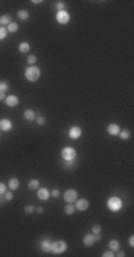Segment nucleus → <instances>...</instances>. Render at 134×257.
<instances>
[{
    "mask_svg": "<svg viewBox=\"0 0 134 257\" xmlns=\"http://www.w3.org/2000/svg\"><path fill=\"white\" fill-rule=\"evenodd\" d=\"M24 76H26L27 81L30 82H36L40 78V69L37 66H28L24 72Z\"/></svg>",
    "mask_w": 134,
    "mask_h": 257,
    "instance_id": "nucleus-1",
    "label": "nucleus"
},
{
    "mask_svg": "<svg viewBox=\"0 0 134 257\" xmlns=\"http://www.w3.org/2000/svg\"><path fill=\"white\" fill-rule=\"evenodd\" d=\"M107 208L112 211V212H116V211H121L122 208V200L119 197H110L107 200Z\"/></svg>",
    "mask_w": 134,
    "mask_h": 257,
    "instance_id": "nucleus-2",
    "label": "nucleus"
},
{
    "mask_svg": "<svg viewBox=\"0 0 134 257\" xmlns=\"http://www.w3.org/2000/svg\"><path fill=\"white\" fill-rule=\"evenodd\" d=\"M61 157L66 162H72V160H74V157H76V149L72 148V147H66V148H63V151H61Z\"/></svg>",
    "mask_w": 134,
    "mask_h": 257,
    "instance_id": "nucleus-3",
    "label": "nucleus"
},
{
    "mask_svg": "<svg viewBox=\"0 0 134 257\" xmlns=\"http://www.w3.org/2000/svg\"><path fill=\"white\" fill-rule=\"evenodd\" d=\"M66 250H67V244L64 241H55L51 245V251H52L54 254H61V253H64Z\"/></svg>",
    "mask_w": 134,
    "mask_h": 257,
    "instance_id": "nucleus-4",
    "label": "nucleus"
},
{
    "mask_svg": "<svg viewBox=\"0 0 134 257\" xmlns=\"http://www.w3.org/2000/svg\"><path fill=\"white\" fill-rule=\"evenodd\" d=\"M63 197H64V200H66V203H74V200L78 199V191L73 189H69L64 191V194H63Z\"/></svg>",
    "mask_w": 134,
    "mask_h": 257,
    "instance_id": "nucleus-5",
    "label": "nucleus"
},
{
    "mask_svg": "<svg viewBox=\"0 0 134 257\" xmlns=\"http://www.w3.org/2000/svg\"><path fill=\"white\" fill-rule=\"evenodd\" d=\"M74 208L78 211H87L88 208H89V202H88L87 199H76L74 200Z\"/></svg>",
    "mask_w": 134,
    "mask_h": 257,
    "instance_id": "nucleus-6",
    "label": "nucleus"
},
{
    "mask_svg": "<svg viewBox=\"0 0 134 257\" xmlns=\"http://www.w3.org/2000/svg\"><path fill=\"white\" fill-rule=\"evenodd\" d=\"M57 21H58L60 24H67V23L70 21V14H69L67 11H60V12H57Z\"/></svg>",
    "mask_w": 134,
    "mask_h": 257,
    "instance_id": "nucleus-7",
    "label": "nucleus"
},
{
    "mask_svg": "<svg viewBox=\"0 0 134 257\" xmlns=\"http://www.w3.org/2000/svg\"><path fill=\"white\" fill-rule=\"evenodd\" d=\"M18 97L17 96H13V94H11V96H6V99H5V103H6L9 108H15L17 105H18Z\"/></svg>",
    "mask_w": 134,
    "mask_h": 257,
    "instance_id": "nucleus-8",
    "label": "nucleus"
},
{
    "mask_svg": "<svg viewBox=\"0 0 134 257\" xmlns=\"http://www.w3.org/2000/svg\"><path fill=\"white\" fill-rule=\"evenodd\" d=\"M80 135H82V128L78 127V126H74L69 130V136L72 138V139H79Z\"/></svg>",
    "mask_w": 134,
    "mask_h": 257,
    "instance_id": "nucleus-9",
    "label": "nucleus"
},
{
    "mask_svg": "<svg viewBox=\"0 0 134 257\" xmlns=\"http://www.w3.org/2000/svg\"><path fill=\"white\" fill-rule=\"evenodd\" d=\"M11 128H12V121H11V120H7V118H2V120H0V130L9 132Z\"/></svg>",
    "mask_w": 134,
    "mask_h": 257,
    "instance_id": "nucleus-10",
    "label": "nucleus"
},
{
    "mask_svg": "<svg viewBox=\"0 0 134 257\" xmlns=\"http://www.w3.org/2000/svg\"><path fill=\"white\" fill-rule=\"evenodd\" d=\"M37 197L40 200H48L51 197V191L48 189H37Z\"/></svg>",
    "mask_w": 134,
    "mask_h": 257,
    "instance_id": "nucleus-11",
    "label": "nucleus"
},
{
    "mask_svg": "<svg viewBox=\"0 0 134 257\" xmlns=\"http://www.w3.org/2000/svg\"><path fill=\"white\" fill-rule=\"evenodd\" d=\"M119 132H121L119 126H118V124H115V123H112V124H109V126H107V133H109V135L118 136V135H119Z\"/></svg>",
    "mask_w": 134,
    "mask_h": 257,
    "instance_id": "nucleus-12",
    "label": "nucleus"
},
{
    "mask_svg": "<svg viewBox=\"0 0 134 257\" xmlns=\"http://www.w3.org/2000/svg\"><path fill=\"white\" fill-rule=\"evenodd\" d=\"M95 239H94V233H89V235H85L84 236V245L85 247H93Z\"/></svg>",
    "mask_w": 134,
    "mask_h": 257,
    "instance_id": "nucleus-13",
    "label": "nucleus"
},
{
    "mask_svg": "<svg viewBox=\"0 0 134 257\" xmlns=\"http://www.w3.org/2000/svg\"><path fill=\"white\" fill-rule=\"evenodd\" d=\"M9 23H12V18H11L9 14H5L0 17V27H7Z\"/></svg>",
    "mask_w": 134,
    "mask_h": 257,
    "instance_id": "nucleus-14",
    "label": "nucleus"
},
{
    "mask_svg": "<svg viewBox=\"0 0 134 257\" xmlns=\"http://www.w3.org/2000/svg\"><path fill=\"white\" fill-rule=\"evenodd\" d=\"M24 118H26L27 121H34L36 120V112H34L33 109H26L24 111Z\"/></svg>",
    "mask_w": 134,
    "mask_h": 257,
    "instance_id": "nucleus-15",
    "label": "nucleus"
},
{
    "mask_svg": "<svg viewBox=\"0 0 134 257\" xmlns=\"http://www.w3.org/2000/svg\"><path fill=\"white\" fill-rule=\"evenodd\" d=\"M9 189H11V191H13V190H17L18 187H20V179L18 178H15V176H12L11 179H9Z\"/></svg>",
    "mask_w": 134,
    "mask_h": 257,
    "instance_id": "nucleus-16",
    "label": "nucleus"
},
{
    "mask_svg": "<svg viewBox=\"0 0 134 257\" xmlns=\"http://www.w3.org/2000/svg\"><path fill=\"white\" fill-rule=\"evenodd\" d=\"M51 245H52V242H51L49 239H42V241H40V248L45 251V253L51 251Z\"/></svg>",
    "mask_w": 134,
    "mask_h": 257,
    "instance_id": "nucleus-17",
    "label": "nucleus"
},
{
    "mask_svg": "<svg viewBox=\"0 0 134 257\" xmlns=\"http://www.w3.org/2000/svg\"><path fill=\"white\" fill-rule=\"evenodd\" d=\"M28 17H30L28 11H26V9H20V11H18V18H20L21 21H27Z\"/></svg>",
    "mask_w": 134,
    "mask_h": 257,
    "instance_id": "nucleus-18",
    "label": "nucleus"
},
{
    "mask_svg": "<svg viewBox=\"0 0 134 257\" xmlns=\"http://www.w3.org/2000/svg\"><path fill=\"white\" fill-rule=\"evenodd\" d=\"M74 211H76V208H74L73 203H66V206H64V212H66L67 215H72V214H74Z\"/></svg>",
    "mask_w": 134,
    "mask_h": 257,
    "instance_id": "nucleus-19",
    "label": "nucleus"
},
{
    "mask_svg": "<svg viewBox=\"0 0 134 257\" xmlns=\"http://www.w3.org/2000/svg\"><path fill=\"white\" fill-rule=\"evenodd\" d=\"M6 28H7V33H17L20 27H18V24H17V23H13V21H12V23H9V24H7Z\"/></svg>",
    "mask_w": 134,
    "mask_h": 257,
    "instance_id": "nucleus-20",
    "label": "nucleus"
},
{
    "mask_svg": "<svg viewBox=\"0 0 134 257\" xmlns=\"http://www.w3.org/2000/svg\"><path fill=\"white\" fill-rule=\"evenodd\" d=\"M18 49H20V53L26 54V53H28V51H30V45H28L27 42H21L20 47H18Z\"/></svg>",
    "mask_w": 134,
    "mask_h": 257,
    "instance_id": "nucleus-21",
    "label": "nucleus"
},
{
    "mask_svg": "<svg viewBox=\"0 0 134 257\" xmlns=\"http://www.w3.org/2000/svg\"><path fill=\"white\" fill-rule=\"evenodd\" d=\"M109 248L112 251H118L119 250V242H118L116 239H112V241L109 242Z\"/></svg>",
    "mask_w": 134,
    "mask_h": 257,
    "instance_id": "nucleus-22",
    "label": "nucleus"
},
{
    "mask_svg": "<svg viewBox=\"0 0 134 257\" xmlns=\"http://www.w3.org/2000/svg\"><path fill=\"white\" fill-rule=\"evenodd\" d=\"M39 187H40V184L37 179H31V181L28 183V189L30 190H36V189H39Z\"/></svg>",
    "mask_w": 134,
    "mask_h": 257,
    "instance_id": "nucleus-23",
    "label": "nucleus"
},
{
    "mask_svg": "<svg viewBox=\"0 0 134 257\" xmlns=\"http://www.w3.org/2000/svg\"><path fill=\"white\" fill-rule=\"evenodd\" d=\"M130 135H131V133H130V130H127V128H125V130H121V132H119V136H121V139H122V141H127L128 138H130Z\"/></svg>",
    "mask_w": 134,
    "mask_h": 257,
    "instance_id": "nucleus-24",
    "label": "nucleus"
},
{
    "mask_svg": "<svg viewBox=\"0 0 134 257\" xmlns=\"http://www.w3.org/2000/svg\"><path fill=\"white\" fill-rule=\"evenodd\" d=\"M7 90H9V84L6 81H0V91L2 93H6Z\"/></svg>",
    "mask_w": 134,
    "mask_h": 257,
    "instance_id": "nucleus-25",
    "label": "nucleus"
},
{
    "mask_svg": "<svg viewBox=\"0 0 134 257\" xmlns=\"http://www.w3.org/2000/svg\"><path fill=\"white\" fill-rule=\"evenodd\" d=\"M36 61H37V57H36V55H33V54H31V55H28V57H27V63H28L30 66H33V64H36Z\"/></svg>",
    "mask_w": 134,
    "mask_h": 257,
    "instance_id": "nucleus-26",
    "label": "nucleus"
},
{
    "mask_svg": "<svg viewBox=\"0 0 134 257\" xmlns=\"http://www.w3.org/2000/svg\"><path fill=\"white\" fill-rule=\"evenodd\" d=\"M7 36V28L6 27H0V41H3Z\"/></svg>",
    "mask_w": 134,
    "mask_h": 257,
    "instance_id": "nucleus-27",
    "label": "nucleus"
},
{
    "mask_svg": "<svg viewBox=\"0 0 134 257\" xmlns=\"http://www.w3.org/2000/svg\"><path fill=\"white\" fill-rule=\"evenodd\" d=\"M34 211H36V208H34L33 205H27L26 208H24V212H26V214H33Z\"/></svg>",
    "mask_w": 134,
    "mask_h": 257,
    "instance_id": "nucleus-28",
    "label": "nucleus"
},
{
    "mask_svg": "<svg viewBox=\"0 0 134 257\" xmlns=\"http://www.w3.org/2000/svg\"><path fill=\"white\" fill-rule=\"evenodd\" d=\"M3 196H5V200H6V202H11V200L13 199L12 191H5V194H3Z\"/></svg>",
    "mask_w": 134,
    "mask_h": 257,
    "instance_id": "nucleus-29",
    "label": "nucleus"
},
{
    "mask_svg": "<svg viewBox=\"0 0 134 257\" xmlns=\"http://www.w3.org/2000/svg\"><path fill=\"white\" fill-rule=\"evenodd\" d=\"M101 232V226L100 224H94L93 226V233L94 235H97V233H100Z\"/></svg>",
    "mask_w": 134,
    "mask_h": 257,
    "instance_id": "nucleus-30",
    "label": "nucleus"
},
{
    "mask_svg": "<svg viewBox=\"0 0 134 257\" xmlns=\"http://www.w3.org/2000/svg\"><path fill=\"white\" fill-rule=\"evenodd\" d=\"M36 121H37V124H39V126H43V124L46 123V120H45L43 117H40V115H37V117H36Z\"/></svg>",
    "mask_w": 134,
    "mask_h": 257,
    "instance_id": "nucleus-31",
    "label": "nucleus"
},
{
    "mask_svg": "<svg viewBox=\"0 0 134 257\" xmlns=\"http://www.w3.org/2000/svg\"><path fill=\"white\" fill-rule=\"evenodd\" d=\"M64 8H66L64 2H57V9H58V12H60V11H64Z\"/></svg>",
    "mask_w": 134,
    "mask_h": 257,
    "instance_id": "nucleus-32",
    "label": "nucleus"
},
{
    "mask_svg": "<svg viewBox=\"0 0 134 257\" xmlns=\"http://www.w3.org/2000/svg\"><path fill=\"white\" fill-rule=\"evenodd\" d=\"M51 196L52 197H60V190H57V189L52 190V191H51Z\"/></svg>",
    "mask_w": 134,
    "mask_h": 257,
    "instance_id": "nucleus-33",
    "label": "nucleus"
},
{
    "mask_svg": "<svg viewBox=\"0 0 134 257\" xmlns=\"http://www.w3.org/2000/svg\"><path fill=\"white\" fill-rule=\"evenodd\" d=\"M103 256H104V257H113V256H115V251L109 250V251H106V253H104Z\"/></svg>",
    "mask_w": 134,
    "mask_h": 257,
    "instance_id": "nucleus-34",
    "label": "nucleus"
},
{
    "mask_svg": "<svg viewBox=\"0 0 134 257\" xmlns=\"http://www.w3.org/2000/svg\"><path fill=\"white\" fill-rule=\"evenodd\" d=\"M5 191H6V185L3 183H0V194H5Z\"/></svg>",
    "mask_w": 134,
    "mask_h": 257,
    "instance_id": "nucleus-35",
    "label": "nucleus"
},
{
    "mask_svg": "<svg viewBox=\"0 0 134 257\" xmlns=\"http://www.w3.org/2000/svg\"><path fill=\"white\" fill-rule=\"evenodd\" d=\"M115 256L124 257V256H125V253H124V251H121V250H118V251H115Z\"/></svg>",
    "mask_w": 134,
    "mask_h": 257,
    "instance_id": "nucleus-36",
    "label": "nucleus"
},
{
    "mask_svg": "<svg viewBox=\"0 0 134 257\" xmlns=\"http://www.w3.org/2000/svg\"><path fill=\"white\" fill-rule=\"evenodd\" d=\"M128 244L131 245V248L134 247V236H133V235H131V236H130V239H128Z\"/></svg>",
    "mask_w": 134,
    "mask_h": 257,
    "instance_id": "nucleus-37",
    "label": "nucleus"
},
{
    "mask_svg": "<svg viewBox=\"0 0 134 257\" xmlns=\"http://www.w3.org/2000/svg\"><path fill=\"white\" fill-rule=\"evenodd\" d=\"M5 99H6V94H5V93H2V91H0V100H5Z\"/></svg>",
    "mask_w": 134,
    "mask_h": 257,
    "instance_id": "nucleus-38",
    "label": "nucleus"
},
{
    "mask_svg": "<svg viewBox=\"0 0 134 257\" xmlns=\"http://www.w3.org/2000/svg\"><path fill=\"white\" fill-rule=\"evenodd\" d=\"M36 212H37V214H42V212H43V208H40V206H39V208L36 209Z\"/></svg>",
    "mask_w": 134,
    "mask_h": 257,
    "instance_id": "nucleus-39",
    "label": "nucleus"
},
{
    "mask_svg": "<svg viewBox=\"0 0 134 257\" xmlns=\"http://www.w3.org/2000/svg\"><path fill=\"white\" fill-rule=\"evenodd\" d=\"M31 3H33V5H39V3H42V2H40V0H33Z\"/></svg>",
    "mask_w": 134,
    "mask_h": 257,
    "instance_id": "nucleus-40",
    "label": "nucleus"
}]
</instances>
